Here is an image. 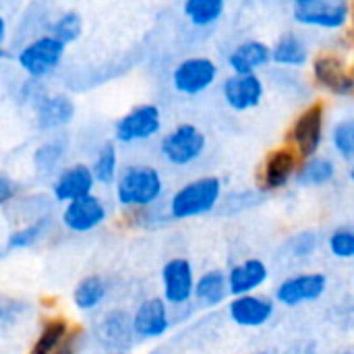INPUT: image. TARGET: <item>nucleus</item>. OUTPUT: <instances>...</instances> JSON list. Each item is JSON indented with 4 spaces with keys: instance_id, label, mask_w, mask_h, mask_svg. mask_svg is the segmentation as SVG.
Wrapping results in <instances>:
<instances>
[{
    "instance_id": "30",
    "label": "nucleus",
    "mask_w": 354,
    "mask_h": 354,
    "mask_svg": "<svg viewBox=\"0 0 354 354\" xmlns=\"http://www.w3.org/2000/svg\"><path fill=\"white\" fill-rule=\"evenodd\" d=\"M317 249H319V234L313 230H299L292 236H288V241L284 245L286 255L297 261L313 257L317 253Z\"/></svg>"
},
{
    "instance_id": "31",
    "label": "nucleus",
    "mask_w": 354,
    "mask_h": 354,
    "mask_svg": "<svg viewBox=\"0 0 354 354\" xmlns=\"http://www.w3.org/2000/svg\"><path fill=\"white\" fill-rule=\"evenodd\" d=\"M81 33H83V19H81V15L77 10H66V12H62L54 21L50 35L56 37L58 41H62L64 46H68V44L77 41L81 37Z\"/></svg>"
},
{
    "instance_id": "39",
    "label": "nucleus",
    "mask_w": 354,
    "mask_h": 354,
    "mask_svg": "<svg viewBox=\"0 0 354 354\" xmlns=\"http://www.w3.org/2000/svg\"><path fill=\"white\" fill-rule=\"evenodd\" d=\"M348 178H351V183L354 185V160L348 164Z\"/></svg>"
},
{
    "instance_id": "15",
    "label": "nucleus",
    "mask_w": 354,
    "mask_h": 354,
    "mask_svg": "<svg viewBox=\"0 0 354 354\" xmlns=\"http://www.w3.org/2000/svg\"><path fill=\"white\" fill-rule=\"evenodd\" d=\"M276 315V301L266 295L234 297L228 303V317L234 326L245 330H257L272 322Z\"/></svg>"
},
{
    "instance_id": "32",
    "label": "nucleus",
    "mask_w": 354,
    "mask_h": 354,
    "mask_svg": "<svg viewBox=\"0 0 354 354\" xmlns=\"http://www.w3.org/2000/svg\"><path fill=\"white\" fill-rule=\"evenodd\" d=\"M48 222H50L48 218H41V220L31 222V224H27V226H23L19 230H12L8 234V239H6V249L15 251V249H29V247H33L41 239L44 230L48 228Z\"/></svg>"
},
{
    "instance_id": "38",
    "label": "nucleus",
    "mask_w": 354,
    "mask_h": 354,
    "mask_svg": "<svg viewBox=\"0 0 354 354\" xmlns=\"http://www.w3.org/2000/svg\"><path fill=\"white\" fill-rule=\"evenodd\" d=\"M4 39H6V21H4V17L0 15V56H4V50H2Z\"/></svg>"
},
{
    "instance_id": "24",
    "label": "nucleus",
    "mask_w": 354,
    "mask_h": 354,
    "mask_svg": "<svg viewBox=\"0 0 354 354\" xmlns=\"http://www.w3.org/2000/svg\"><path fill=\"white\" fill-rule=\"evenodd\" d=\"M336 174H338V164L334 162V158L324 156V153H317V156L301 162L295 180L301 187L317 189V187H326V185L334 183Z\"/></svg>"
},
{
    "instance_id": "22",
    "label": "nucleus",
    "mask_w": 354,
    "mask_h": 354,
    "mask_svg": "<svg viewBox=\"0 0 354 354\" xmlns=\"http://www.w3.org/2000/svg\"><path fill=\"white\" fill-rule=\"evenodd\" d=\"M35 118L39 129L44 131H52L58 127H64L73 120L75 116V104L68 95H41L35 104Z\"/></svg>"
},
{
    "instance_id": "3",
    "label": "nucleus",
    "mask_w": 354,
    "mask_h": 354,
    "mask_svg": "<svg viewBox=\"0 0 354 354\" xmlns=\"http://www.w3.org/2000/svg\"><path fill=\"white\" fill-rule=\"evenodd\" d=\"M290 12L301 27L322 31H344L354 19L348 0H297Z\"/></svg>"
},
{
    "instance_id": "42",
    "label": "nucleus",
    "mask_w": 354,
    "mask_h": 354,
    "mask_svg": "<svg viewBox=\"0 0 354 354\" xmlns=\"http://www.w3.org/2000/svg\"><path fill=\"white\" fill-rule=\"evenodd\" d=\"M255 354H272V353H255Z\"/></svg>"
},
{
    "instance_id": "40",
    "label": "nucleus",
    "mask_w": 354,
    "mask_h": 354,
    "mask_svg": "<svg viewBox=\"0 0 354 354\" xmlns=\"http://www.w3.org/2000/svg\"><path fill=\"white\" fill-rule=\"evenodd\" d=\"M342 354H354V348H348L346 353H342Z\"/></svg>"
},
{
    "instance_id": "12",
    "label": "nucleus",
    "mask_w": 354,
    "mask_h": 354,
    "mask_svg": "<svg viewBox=\"0 0 354 354\" xmlns=\"http://www.w3.org/2000/svg\"><path fill=\"white\" fill-rule=\"evenodd\" d=\"M301 166V158L295 153L292 147L288 145H280L276 149H272L259 170V185L266 193H274V191H282L284 187L290 185V180L297 178Z\"/></svg>"
},
{
    "instance_id": "35",
    "label": "nucleus",
    "mask_w": 354,
    "mask_h": 354,
    "mask_svg": "<svg viewBox=\"0 0 354 354\" xmlns=\"http://www.w3.org/2000/svg\"><path fill=\"white\" fill-rule=\"evenodd\" d=\"M25 309L23 303L10 301V299H0V330L12 326L17 322V315Z\"/></svg>"
},
{
    "instance_id": "4",
    "label": "nucleus",
    "mask_w": 354,
    "mask_h": 354,
    "mask_svg": "<svg viewBox=\"0 0 354 354\" xmlns=\"http://www.w3.org/2000/svg\"><path fill=\"white\" fill-rule=\"evenodd\" d=\"M286 145L295 149V153L303 160L317 156L326 141V104L311 102L303 108L292 120L286 133Z\"/></svg>"
},
{
    "instance_id": "5",
    "label": "nucleus",
    "mask_w": 354,
    "mask_h": 354,
    "mask_svg": "<svg viewBox=\"0 0 354 354\" xmlns=\"http://www.w3.org/2000/svg\"><path fill=\"white\" fill-rule=\"evenodd\" d=\"M207 149L205 133L193 122H180L170 129L160 141L162 158L176 168H185L201 160Z\"/></svg>"
},
{
    "instance_id": "43",
    "label": "nucleus",
    "mask_w": 354,
    "mask_h": 354,
    "mask_svg": "<svg viewBox=\"0 0 354 354\" xmlns=\"http://www.w3.org/2000/svg\"><path fill=\"white\" fill-rule=\"evenodd\" d=\"M112 354H127V353H112Z\"/></svg>"
},
{
    "instance_id": "10",
    "label": "nucleus",
    "mask_w": 354,
    "mask_h": 354,
    "mask_svg": "<svg viewBox=\"0 0 354 354\" xmlns=\"http://www.w3.org/2000/svg\"><path fill=\"white\" fill-rule=\"evenodd\" d=\"M195 270L185 257H172L162 268V299L168 307L180 309L195 299Z\"/></svg>"
},
{
    "instance_id": "25",
    "label": "nucleus",
    "mask_w": 354,
    "mask_h": 354,
    "mask_svg": "<svg viewBox=\"0 0 354 354\" xmlns=\"http://www.w3.org/2000/svg\"><path fill=\"white\" fill-rule=\"evenodd\" d=\"M108 297V284L102 276H85L73 290V303L79 311L97 309Z\"/></svg>"
},
{
    "instance_id": "21",
    "label": "nucleus",
    "mask_w": 354,
    "mask_h": 354,
    "mask_svg": "<svg viewBox=\"0 0 354 354\" xmlns=\"http://www.w3.org/2000/svg\"><path fill=\"white\" fill-rule=\"evenodd\" d=\"M97 336H100L102 344H106L108 348H112L116 353H124L135 340L131 315L124 311H118V309L106 313L102 317V322L97 324Z\"/></svg>"
},
{
    "instance_id": "33",
    "label": "nucleus",
    "mask_w": 354,
    "mask_h": 354,
    "mask_svg": "<svg viewBox=\"0 0 354 354\" xmlns=\"http://www.w3.org/2000/svg\"><path fill=\"white\" fill-rule=\"evenodd\" d=\"M328 249L336 259H354V226L336 228L328 236Z\"/></svg>"
},
{
    "instance_id": "23",
    "label": "nucleus",
    "mask_w": 354,
    "mask_h": 354,
    "mask_svg": "<svg viewBox=\"0 0 354 354\" xmlns=\"http://www.w3.org/2000/svg\"><path fill=\"white\" fill-rule=\"evenodd\" d=\"M230 299L228 278L222 270H207L197 276L195 282V301L203 309H216Z\"/></svg>"
},
{
    "instance_id": "29",
    "label": "nucleus",
    "mask_w": 354,
    "mask_h": 354,
    "mask_svg": "<svg viewBox=\"0 0 354 354\" xmlns=\"http://www.w3.org/2000/svg\"><path fill=\"white\" fill-rule=\"evenodd\" d=\"M330 145L334 153L344 160L353 162L354 160V116H344L336 120L330 129Z\"/></svg>"
},
{
    "instance_id": "2",
    "label": "nucleus",
    "mask_w": 354,
    "mask_h": 354,
    "mask_svg": "<svg viewBox=\"0 0 354 354\" xmlns=\"http://www.w3.org/2000/svg\"><path fill=\"white\" fill-rule=\"evenodd\" d=\"M164 195V178L156 166L131 164L116 178V201L127 209H147Z\"/></svg>"
},
{
    "instance_id": "11",
    "label": "nucleus",
    "mask_w": 354,
    "mask_h": 354,
    "mask_svg": "<svg viewBox=\"0 0 354 354\" xmlns=\"http://www.w3.org/2000/svg\"><path fill=\"white\" fill-rule=\"evenodd\" d=\"M64 50L66 46L56 37L41 35L19 52L17 62L31 79H44L58 68L60 60L64 58Z\"/></svg>"
},
{
    "instance_id": "16",
    "label": "nucleus",
    "mask_w": 354,
    "mask_h": 354,
    "mask_svg": "<svg viewBox=\"0 0 354 354\" xmlns=\"http://www.w3.org/2000/svg\"><path fill=\"white\" fill-rule=\"evenodd\" d=\"M228 290L230 297H247L257 295L270 280V268L259 257H249L239 263H234L228 272Z\"/></svg>"
},
{
    "instance_id": "19",
    "label": "nucleus",
    "mask_w": 354,
    "mask_h": 354,
    "mask_svg": "<svg viewBox=\"0 0 354 354\" xmlns=\"http://www.w3.org/2000/svg\"><path fill=\"white\" fill-rule=\"evenodd\" d=\"M95 187V178L91 172V166L87 164H73L68 168H62L54 180L52 193L54 199L60 203H73L81 197L91 195Z\"/></svg>"
},
{
    "instance_id": "34",
    "label": "nucleus",
    "mask_w": 354,
    "mask_h": 354,
    "mask_svg": "<svg viewBox=\"0 0 354 354\" xmlns=\"http://www.w3.org/2000/svg\"><path fill=\"white\" fill-rule=\"evenodd\" d=\"M62 156H64V145H62L60 141L46 143V145H41V147L35 151V166H37L39 172L50 174L52 170L58 168Z\"/></svg>"
},
{
    "instance_id": "18",
    "label": "nucleus",
    "mask_w": 354,
    "mask_h": 354,
    "mask_svg": "<svg viewBox=\"0 0 354 354\" xmlns=\"http://www.w3.org/2000/svg\"><path fill=\"white\" fill-rule=\"evenodd\" d=\"M270 62L272 46L255 37L236 44L226 58V64L232 75H259V71H263Z\"/></svg>"
},
{
    "instance_id": "28",
    "label": "nucleus",
    "mask_w": 354,
    "mask_h": 354,
    "mask_svg": "<svg viewBox=\"0 0 354 354\" xmlns=\"http://www.w3.org/2000/svg\"><path fill=\"white\" fill-rule=\"evenodd\" d=\"M91 172H93L95 183H100V185L116 183L120 172H118V149H116L114 141H106L97 149V156L91 164Z\"/></svg>"
},
{
    "instance_id": "20",
    "label": "nucleus",
    "mask_w": 354,
    "mask_h": 354,
    "mask_svg": "<svg viewBox=\"0 0 354 354\" xmlns=\"http://www.w3.org/2000/svg\"><path fill=\"white\" fill-rule=\"evenodd\" d=\"M272 62L280 68H301L311 62V48L299 31H286L272 44Z\"/></svg>"
},
{
    "instance_id": "36",
    "label": "nucleus",
    "mask_w": 354,
    "mask_h": 354,
    "mask_svg": "<svg viewBox=\"0 0 354 354\" xmlns=\"http://www.w3.org/2000/svg\"><path fill=\"white\" fill-rule=\"evenodd\" d=\"M15 193H17V185H15V180H12L8 174L0 172V205L8 203V201L15 197Z\"/></svg>"
},
{
    "instance_id": "8",
    "label": "nucleus",
    "mask_w": 354,
    "mask_h": 354,
    "mask_svg": "<svg viewBox=\"0 0 354 354\" xmlns=\"http://www.w3.org/2000/svg\"><path fill=\"white\" fill-rule=\"evenodd\" d=\"M220 68L207 56H189L172 71V87L183 95H201L218 81Z\"/></svg>"
},
{
    "instance_id": "6",
    "label": "nucleus",
    "mask_w": 354,
    "mask_h": 354,
    "mask_svg": "<svg viewBox=\"0 0 354 354\" xmlns=\"http://www.w3.org/2000/svg\"><path fill=\"white\" fill-rule=\"evenodd\" d=\"M311 79L317 87L336 97L354 95L353 66L334 52H319L311 58Z\"/></svg>"
},
{
    "instance_id": "26",
    "label": "nucleus",
    "mask_w": 354,
    "mask_h": 354,
    "mask_svg": "<svg viewBox=\"0 0 354 354\" xmlns=\"http://www.w3.org/2000/svg\"><path fill=\"white\" fill-rule=\"evenodd\" d=\"M183 12L193 27H212L224 17L226 2L224 0H187L183 4Z\"/></svg>"
},
{
    "instance_id": "27",
    "label": "nucleus",
    "mask_w": 354,
    "mask_h": 354,
    "mask_svg": "<svg viewBox=\"0 0 354 354\" xmlns=\"http://www.w3.org/2000/svg\"><path fill=\"white\" fill-rule=\"evenodd\" d=\"M71 336L68 322L62 317H52L44 324L37 340L33 342L29 354H54Z\"/></svg>"
},
{
    "instance_id": "9",
    "label": "nucleus",
    "mask_w": 354,
    "mask_h": 354,
    "mask_svg": "<svg viewBox=\"0 0 354 354\" xmlns=\"http://www.w3.org/2000/svg\"><path fill=\"white\" fill-rule=\"evenodd\" d=\"M162 131V110L156 104H139L122 114L114 124L118 143H141L153 139Z\"/></svg>"
},
{
    "instance_id": "14",
    "label": "nucleus",
    "mask_w": 354,
    "mask_h": 354,
    "mask_svg": "<svg viewBox=\"0 0 354 354\" xmlns=\"http://www.w3.org/2000/svg\"><path fill=\"white\" fill-rule=\"evenodd\" d=\"M135 338L139 340H156L168 334L172 326L170 307L162 297H149L139 303L135 313L131 315Z\"/></svg>"
},
{
    "instance_id": "41",
    "label": "nucleus",
    "mask_w": 354,
    "mask_h": 354,
    "mask_svg": "<svg viewBox=\"0 0 354 354\" xmlns=\"http://www.w3.org/2000/svg\"><path fill=\"white\" fill-rule=\"evenodd\" d=\"M351 66H353V73H354V58H353V64H351Z\"/></svg>"
},
{
    "instance_id": "13",
    "label": "nucleus",
    "mask_w": 354,
    "mask_h": 354,
    "mask_svg": "<svg viewBox=\"0 0 354 354\" xmlns=\"http://www.w3.org/2000/svg\"><path fill=\"white\" fill-rule=\"evenodd\" d=\"M266 81L259 75H228L222 81V100L234 112H249L261 106Z\"/></svg>"
},
{
    "instance_id": "37",
    "label": "nucleus",
    "mask_w": 354,
    "mask_h": 354,
    "mask_svg": "<svg viewBox=\"0 0 354 354\" xmlns=\"http://www.w3.org/2000/svg\"><path fill=\"white\" fill-rule=\"evenodd\" d=\"M77 336H79V332H71V336L66 338V342H64L54 354H77V346H75Z\"/></svg>"
},
{
    "instance_id": "17",
    "label": "nucleus",
    "mask_w": 354,
    "mask_h": 354,
    "mask_svg": "<svg viewBox=\"0 0 354 354\" xmlns=\"http://www.w3.org/2000/svg\"><path fill=\"white\" fill-rule=\"evenodd\" d=\"M106 218H108V207L93 193L73 203H66L62 212V224L71 232H91L93 228L102 226Z\"/></svg>"
},
{
    "instance_id": "7",
    "label": "nucleus",
    "mask_w": 354,
    "mask_h": 354,
    "mask_svg": "<svg viewBox=\"0 0 354 354\" xmlns=\"http://www.w3.org/2000/svg\"><path fill=\"white\" fill-rule=\"evenodd\" d=\"M328 276L322 272H301L284 278L274 292V301L284 307H303L317 303L328 292Z\"/></svg>"
},
{
    "instance_id": "1",
    "label": "nucleus",
    "mask_w": 354,
    "mask_h": 354,
    "mask_svg": "<svg viewBox=\"0 0 354 354\" xmlns=\"http://www.w3.org/2000/svg\"><path fill=\"white\" fill-rule=\"evenodd\" d=\"M224 199V187L218 176H199L176 189L168 201L172 220H191L212 214Z\"/></svg>"
}]
</instances>
